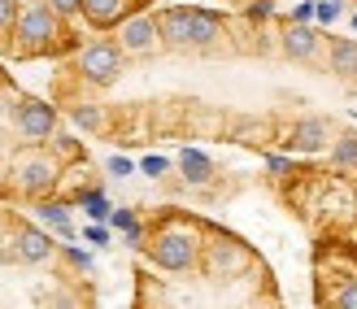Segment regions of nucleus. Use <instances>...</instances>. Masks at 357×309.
Instances as JSON below:
<instances>
[{
    "label": "nucleus",
    "mask_w": 357,
    "mask_h": 309,
    "mask_svg": "<svg viewBox=\"0 0 357 309\" xmlns=\"http://www.w3.org/2000/svg\"><path fill=\"white\" fill-rule=\"evenodd\" d=\"M13 35L22 40V48H26V52L52 48V44H57V35H61V13L52 9V5H31V9L17 13Z\"/></svg>",
    "instance_id": "nucleus-1"
},
{
    "label": "nucleus",
    "mask_w": 357,
    "mask_h": 309,
    "mask_svg": "<svg viewBox=\"0 0 357 309\" xmlns=\"http://www.w3.org/2000/svg\"><path fill=\"white\" fill-rule=\"evenodd\" d=\"M79 75L87 83H96V87H109L118 75H122V44H109V40H96V44H87L79 52Z\"/></svg>",
    "instance_id": "nucleus-2"
},
{
    "label": "nucleus",
    "mask_w": 357,
    "mask_h": 309,
    "mask_svg": "<svg viewBox=\"0 0 357 309\" xmlns=\"http://www.w3.org/2000/svg\"><path fill=\"white\" fill-rule=\"evenodd\" d=\"M149 253H153V266H162V270H192L196 257H201L192 231H162Z\"/></svg>",
    "instance_id": "nucleus-3"
},
{
    "label": "nucleus",
    "mask_w": 357,
    "mask_h": 309,
    "mask_svg": "<svg viewBox=\"0 0 357 309\" xmlns=\"http://www.w3.org/2000/svg\"><path fill=\"white\" fill-rule=\"evenodd\" d=\"M13 122H17V131H22L26 140H48L52 131H57V114H52V105H44V100H22L17 114H13Z\"/></svg>",
    "instance_id": "nucleus-4"
},
{
    "label": "nucleus",
    "mask_w": 357,
    "mask_h": 309,
    "mask_svg": "<svg viewBox=\"0 0 357 309\" xmlns=\"http://www.w3.org/2000/svg\"><path fill=\"white\" fill-rule=\"evenodd\" d=\"M157 40H162L157 17H127V22H122V35H118L122 52H153Z\"/></svg>",
    "instance_id": "nucleus-5"
},
{
    "label": "nucleus",
    "mask_w": 357,
    "mask_h": 309,
    "mask_svg": "<svg viewBox=\"0 0 357 309\" xmlns=\"http://www.w3.org/2000/svg\"><path fill=\"white\" fill-rule=\"evenodd\" d=\"M17 183H22L26 196H40L57 183V166L48 157H26V161H17Z\"/></svg>",
    "instance_id": "nucleus-6"
},
{
    "label": "nucleus",
    "mask_w": 357,
    "mask_h": 309,
    "mask_svg": "<svg viewBox=\"0 0 357 309\" xmlns=\"http://www.w3.org/2000/svg\"><path fill=\"white\" fill-rule=\"evenodd\" d=\"M327 140H331V131L323 118H301L292 126V149H301V153H323Z\"/></svg>",
    "instance_id": "nucleus-7"
},
{
    "label": "nucleus",
    "mask_w": 357,
    "mask_h": 309,
    "mask_svg": "<svg viewBox=\"0 0 357 309\" xmlns=\"http://www.w3.org/2000/svg\"><path fill=\"white\" fill-rule=\"evenodd\" d=\"M17 257H22L26 266H40V262L52 257V240L40 227H22V231H17Z\"/></svg>",
    "instance_id": "nucleus-8"
},
{
    "label": "nucleus",
    "mask_w": 357,
    "mask_h": 309,
    "mask_svg": "<svg viewBox=\"0 0 357 309\" xmlns=\"http://www.w3.org/2000/svg\"><path fill=\"white\" fill-rule=\"evenodd\" d=\"M222 22L205 9H188V48H209L213 40H218Z\"/></svg>",
    "instance_id": "nucleus-9"
},
{
    "label": "nucleus",
    "mask_w": 357,
    "mask_h": 309,
    "mask_svg": "<svg viewBox=\"0 0 357 309\" xmlns=\"http://www.w3.org/2000/svg\"><path fill=\"white\" fill-rule=\"evenodd\" d=\"M83 17L92 27H118L122 17H127V0H83Z\"/></svg>",
    "instance_id": "nucleus-10"
},
{
    "label": "nucleus",
    "mask_w": 357,
    "mask_h": 309,
    "mask_svg": "<svg viewBox=\"0 0 357 309\" xmlns=\"http://www.w3.org/2000/svg\"><path fill=\"white\" fill-rule=\"evenodd\" d=\"M314 48H318V35L310 31V27H288V31H283V52H288V57L292 61H310L314 57Z\"/></svg>",
    "instance_id": "nucleus-11"
},
{
    "label": "nucleus",
    "mask_w": 357,
    "mask_h": 309,
    "mask_svg": "<svg viewBox=\"0 0 357 309\" xmlns=\"http://www.w3.org/2000/svg\"><path fill=\"white\" fill-rule=\"evenodd\" d=\"M331 75H340V79H353L357 75V40L331 44Z\"/></svg>",
    "instance_id": "nucleus-12"
},
{
    "label": "nucleus",
    "mask_w": 357,
    "mask_h": 309,
    "mask_svg": "<svg viewBox=\"0 0 357 309\" xmlns=\"http://www.w3.org/2000/svg\"><path fill=\"white\" fill-rule=\"evenodd\" d=\"M178 166H183V179H188V183H209V179H213L209 157H205V153H196V149H188L183 157H178Z\"/></svg>",
    "instance_id": "nucleus-13"
},
{
    "label": "nucleus",
    "mask_w": 357,
    "mask_h": 309,
    "mask_svg": "<svg viewBox=\"0 0 357 309\" xmlns=\"http://www.w3.org/2000/svg\"><path fill=\"white\" fill-rule=\"evenodd\" d=\"M331 161L335 166H357V135H340L331 144Z\"/></svg>",
    "instance_id": "nucleus-14"
},
{
    "label": "nucleus",
    "mask_w": 357,
    "mask_h": 309,
    "mask_svg": "<svg viewBox=\"0 0 357 309\" xmlns=\"http://www.w3.org/2000/svg\"><path fill=\"white\" fill-rule=\"evenodd\" d=\"M240 262H244V253L236 244H218V248H213V270H222V275H227V270H236Z\"/></svg>",
    "instance_id": "nucleus-15"
},
{
    "label": "nucleus",
    "mask_w": 357,
    "mask_h": 309,
    "mask_svg": "<svg viewBox=\"0 0 357 309\" xmlns=\"http://www.w3.org/2000/svg\"><path fill=\"white\" fill-rule=\"evenodd\" d=\"M75 122L83 126V131H100V126H105V114H100L96 105H75Z\"/></svg>",
    "instance_id": "nucleus-16"
},
{
    "label": "nucleus",
    "mask_w": 357,
    "mask_h": 309,
    "mask_svg": "<svg viewBox=\"0 0 357 309\" xmlns=\"http://www.w3.org/2000/svg\"><path fill=\"white\" fill-rule=\"evenodd\" d=\"M40 213H44V223H48V227H57L61 235H70V213H66V205H44Z\"/></svg>",
    "instance_id": "nucleus-17"
},
{
    "label": "nucleus",
    "mask_w": 357,
    "mask_h": 309,
    "mask_svg": "<svg viewBox=\"0 0 357 309\" xmlns=\"http://www.w3.org/2000/svg\"><path fill=\"white\" fill-rule=\"evenodd\" d=\"M17 13H22V9H17V0H0V31L13 27V22H17Z\"/></svg>",
    "instance_id": "nucleus-18"
},
{
    "label": "nucleus",
    "mask_w": 357,
    "mask_h": 309,
    "mask_svg": "<svg viewBox=\"0 0 357 309\" xmlns=\"http://www.w3.org/2000/svg\"><path fill=\"white\" fill-rule=\"evenodd\" d=\"M335 305H340V309H357V279H353L349 287H340V292H335Z\"/></svg>",
    "instance_id": "nucleus-19"
},
{
    "label": "nucleus",
    "mask_w": 357,
    "mask_h": 309,
    "mask_svg": "<svg viewBox=\"0 0 357 309\" xmlns=\"http://www.w3.org/2000/svg\"><path fill=\"white\" fill-rule=\"evenodd\" d=\"M52 9H57L61 17H75V13H83V0H48Z\"/></svg>",
    "instance_id": "nucleus-20"
},
{
    "label": "nucleus",
    "mask_w": 357,
    "mask_h": 309,
    "mask_svg": "<svg viewBox=\"0 0 357 309\" xmlns=\"http://www.w3.org/2000/svg\"><path fill=\"white\" fill-rule=\"evenodd\" d=\"M114 227H122V231L131 235V240H139V223H135L131 213H114Z\"/></svg>",
    "instance_id": "nucleus-21"
},
{
    "label": "nucleus",
    "mask_w": 357,
    "mask_h": 309,
    "mask_svg": "<svg viewBox=\"0 0 357 309\" xmlns=\"http://www.w3.org/2000/svg\"><path fill=\"white\" fill-rule=\"evenodd\" d=\"M66 257H70V262H75L79 270H87V266H92V262H87V253H79V248H70V253H66Z\"/></svg>",
    "instance_id": "nucleus-22"
},
{
    "label": "nucleus",
    "mask_w": 357,
    "mask_h": 309,
    "mask_svg": "<svg viewBox=\"0 0 357 309\" xmlns=\"http://www.w3.org/2000/svg\"><path fill=\"white\" fill-rule=\"evenodd\" d=\"M144 170H149V174H162V170H166V161H162V157H149V161H144Z\"/></svg>",
    "instance_id": "nucleus-23"
},
{
    "label": "nucleus",
    "mask_w": 357,
    "mask_h": 309,
    "mask_svg": "<svg viewBox=\"0 0 357 309\" xmlns=\"http://www.w3.org/2000/svg\"><path fill=\"white\" fill-rule=\"evenodd\" d=\"M335 13H340L335 5H318V17H323V22H335Z\"/></svg>",
    "instance_id": "nucleus-24"
},
{
    "label": "nucleus",
    "mask_w": 357,
    "mask_h": 309,
    "mask_svg": "<svg viewBox=\"0 0 357 309\" xmlns=\"http://www.w3.org/2000/svg\"><path fill=\"white\" fill-rule=\"evenodd\" d=\"M109 170H114V174H131V166H127L122 157H114V161H109Z\"/></svg>",
    "instance_id": "nucleus-25"
},
{
    "label": "nucleus",
    "mask_w": 357,
    "mask_h": 309,
    "mask_svg": "<svg viewBox=\"0 0 357 309\" xmlns=\"http://www.w3.org/2000/svg\"><path fill=\"white\" fill-rule=\"evenodd\" d=\"M353 27H357V17H353Z\"/></svg>",
    "instance_id": "nucleus-26"
}]
</instances>
